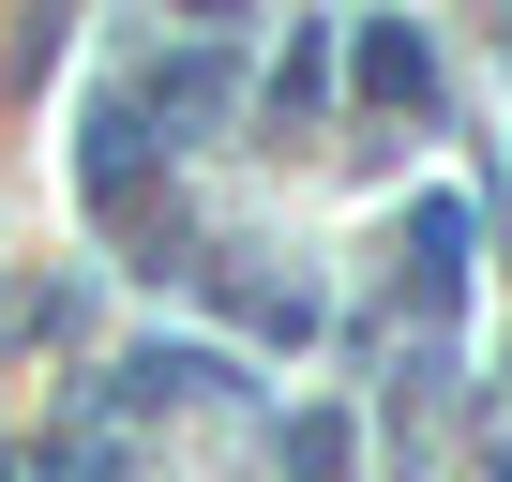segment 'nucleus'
<instances>
[{"mask_svg":"<svg viewBox=\"0 0 512 482\" xmlns=\"http://www.w3.org/2000/svg\"><path fill=\"white\" fill-rule=\"evenodd\" d=\"M362 91H377V106H422V91H437L422 31H362Z\"/></svg>","mask_w":512,"mask_h":482,"instance_id":"nucleus-1","label":"nucleus"},{"mask_svg":"<svg viewBox=\"0 0 512 482\" xmlns=\"http://www.w3.org/2000/svg\"><path fill=\"white\" fill-rule=\"evenodd\" d=\"M407 241H422V302H452V272H467V211H452V196H422V211H407Z\"/></svg>","mask_w":512,"mask_h":482,"instance_id":"nucleus-2","label":"nucleus"},{"mask_svg":"<svg viewBox=\"0 0 512 482\" xmlns=\"http://www.w3.org/2000/svg\"><path fill=\"white\" fill-rule=\"evenodd\" d=\"M317 76H332V31L302 16V46H287V76H272V121H302V106H317Z\"/></svg>","mask_w":512,"mask_h":482,"instance_id":"nucleus-3","label":"nucleus"}]
</instances>
